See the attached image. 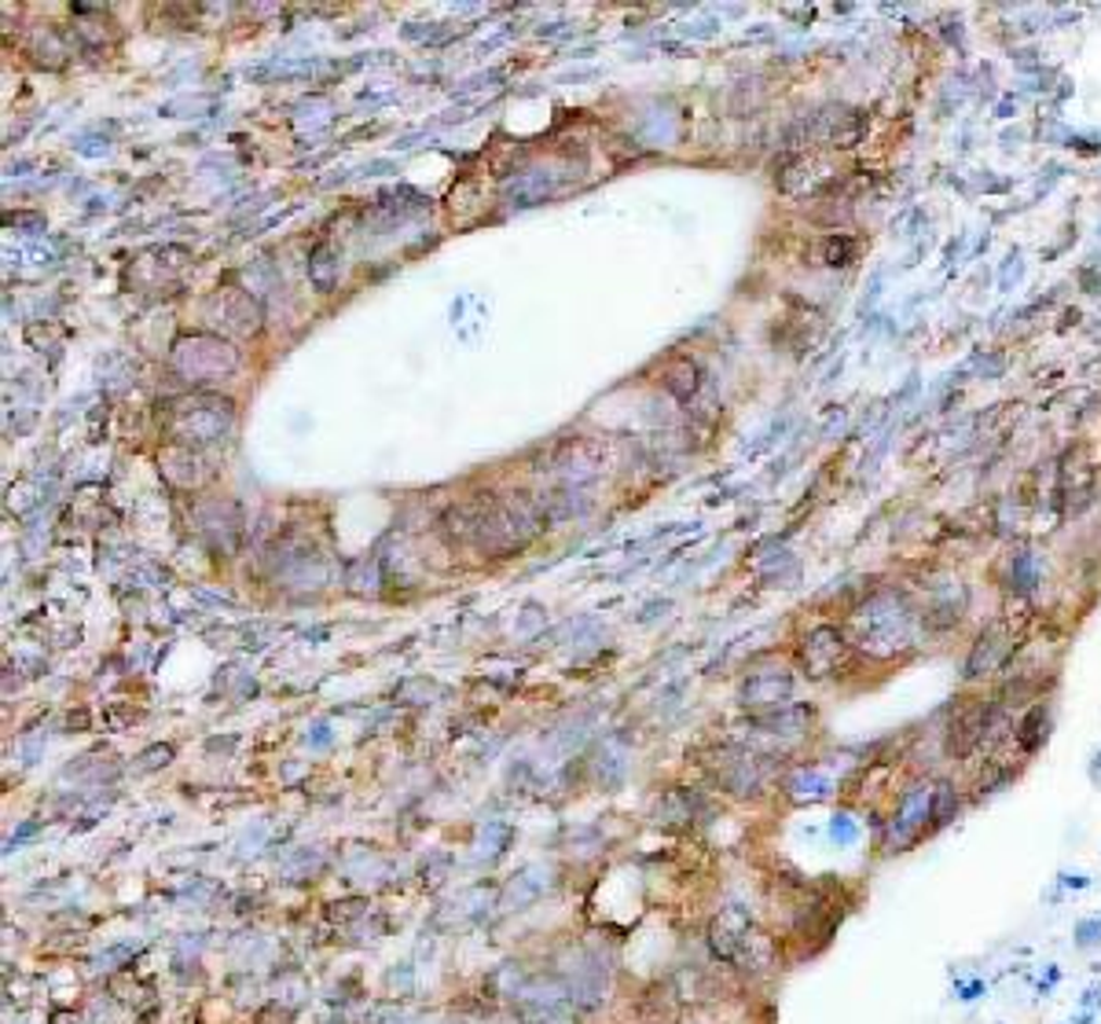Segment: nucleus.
<instances>
[{"label": "nucleus", "mask_w": 1101, "mask_h": 1024, "mask_svg": "<svg viewBox=\"0 0 1101 1024\" xmlns=\"http://www.w3.org/2000/svg\"><path fill=\"white\" fill-rule=\"evenodd\" d=\"M856 643L863 654L877 661L903 658L907 650L918 646V632H922V614L907 595L900 592H877L866 598L852 614Z\"/></svg>", "instance_id": "nucleus-1"}, {"label": "nucleus", "mask_w": 1101, "mask_h": 1024, "mask_svg": "<svg viewBox=\"0 0 1101 1024\" xmlns=\"http://www.w3.org/2000/svg\"><path fill=\"white\" fill-rule=\"evenodd\" d=\"M929 797H933L929 782H911V786L896 797V811H893V819H888V848H893V852L911 848L918 837L929 830Z\"/></svg>", "instance_id": "nucleus-3"}, {"label": "nucleus", "mask_w": 1101, "mask_h": 1024, "mask_svg": "<svg viewBox=\"0 0 1101 1024\" xmlns=\"http://www.w3.org/2000/svg\"><path fill=\"white\" fill-rule=\"evenodd\" d=\"M856 254H859V246H856V239H848V236H830V239H823V246H819V261L830 268L852 265Z\"/></svg>", "instance_id": "nucleus-13"}, {"label": "nucleus", "mask_w": 1101, "mask_h": 1024, "mask_svg": "<svg viewBox=\"0 0 1101 1024\" xmlns=\"http://www.w3.org/2000/svg\"><path fill=\"white\" fill-rule=\"evenodd\" d=\"M848 658V640L837 624H819L811 628L800 643V661L811 675H834Z\"/></svg>", "instance_id": "nucleus-6"}, {"label": "nucleus", "mask_w": 1101, "mask_h": 1024, "mask_svg": "<svg viewBox=\"0 0 1101 1024\" xmlns=\"http://www.w3.org/2000/svg\"><path fill=\"white\" fill-rule=\"evenodd\" d=\"M830 830H834V842H837V845H852V842H856V826L848 823V816H834V823H830Z\"/></svg>", "instance_id": "nucleus-17"}, {"label": "nucleus", "mask_w": 1101, "mask_h": 1024, "mask_svg": "<svg viewBox=\"0 0 1101 1024\" xmlns=\"http://www.w3.org/2000/svg\"><path fill=\"white\" fill-rule=\"evenodd\" d=\"M577 1002L569 999L562 988H550V984H526L518 991V1010H521V1024H577L573 1013Z\"/></svg>", "instance_id": "nucleus-4"}, {"label": "nucleus", "mask_w": 1101, "mask_h": 1024, "mask_svg": "<svg viewBox=\"0 0 1101 1024\" xmlns=\"http://www.w3.org/2000/svg\"><path fill=\"white\" fill-rule=\"evenodd\" d=\"M1010 581H1021V584H1017V592H1028V587L1036 584V569H1032V558H1028V555H1021L1017 562H1013Z\"/></svg>", "instance_id": "nucleus-15"}, {"label": "nucleus", "mask_w": 1101, "mask_h": 1024, "mask_svg": "<svg viewBox=\"0 0 1101 1024\" xmlns=\"http://www.w3.org/2000/svg\"><path fill=\"white\" fill-rule=\"evenodd\" d=\"M1047 734H1050V709L1042 701H1036L1025 717L1017 720V728H1013V742H1017V749L1025 753V757H1032V753L1042 749Z\"/></svg>", "instance_id": "nucleus-10"}, {"label": "nucleus", "mask_w": 1101, "mask_h": 1024, "mask_svg": "<svg viewBox=\"0 0 1101 1024\" xmlns=\"http://www.w3.org/2000/svg\"><path fill=\"white\" fill-rule=\"evenodd\" d=\"M547 877H550V874L544 871V867H529V871H521V874L515 877V882H510L507 896H504V903H499V907H504V911H526L529 903L544 896Z\"/></svg>", "instance_id": "nucleus-11"}, {"label": "nucleus", "mask_w": 1101, "mask_h": 1024, "mask_svg": "<svg viewBox=\"0 0 1101 1024\" xmlns=\"http://www.w3.org/2000/svg\"><path fill=\"white\" fill-rule=\"evenodd\" d=\"M959 811H962V794H959V786H954V782H948V779L933 782V797H929V830L951 826L954 819H959Z\"/></svg>", "instance_id": "nucleus-12"}, {"label": "nucleus", "mask_w": 1101, "mask_h": 1024, "mask_svg": "<svg viewBox=\"0 0 1101 1024\" xmlns=\"http://www.w3.org/2000/svg\"><path fill=\"white\" fill-rule=\"evenodd\" d=\"M789 694H794V680H789V672H782V669L779 672H757V675H749L746 687H742V705H746L749 712L771 717V712L786 709Z\"/></svg>", "instance_id": "nucleus-7"}, {"label": "nucleus", "mask_w": 1101, "mask_h": 1024, "mask_svg": "<svg viewBox=\"0 0 1101 1024\" xmlns=\"http://www.w3.org/2000/svg\"><path fill=\"white\" fill-rule=\"evenodd\" d=\"M965 606H970V592H965L962 581L925 584V603L918 606V614H922V628H933V632L954 628L965 617Z\"/></svg>", "instance_id": "nucleus-5"}, {"label": "nucleus", "mask_w": 1101, "mask_h": 1024, "mask_svg": "<svg viewBox=\"0 0 1101 1024\" xmlns=\"http://www.w3.org/2000/svg\"><path fill=\"white\" fill-rule=\"evenodd\" d=\"M1013 654H1017V635H1013V628L1007 621H991L977 640H973L970 654H965L962 675L970 683L988 680V675L1007 669V665L1013 661Z\"/></svg>", "instance_id": "nucleus-2"}, {"label": "nucleus", "mask_w": 1101, "mask_h": 1024, "mask_svg": "<svg viewBox=\"0 0 1101 1024\" xmlns=\"http://www.w3.org/2000/svg\"><path fill=\"white\" fill-rule=\"evenodd\" d=\"M1061 496H1065V507L1072 515H1079L1094 496V467L1079 448L1068 452L1065 463H1061Z\"/></svg>", "instance_id": "nucleus-8"}, {"label": "nucleus", "mask_w": 1101, "mask_h": 1024, "mask_svg": "<svg viewBox=\"0 0 1101 1024\" xmlns=\"http://www.w3.org/2000/svg\"><path fill=\"white\" fill-rule=\"evenodd\" d=\"M1076 944L1079 948H1094V944H1101V918H1087V922L1076 925Z\"/></svg>", "instance_id": "nucleus-16"}, {"label": "nucleus", "mask_w": 1101, "mask_h": 1024, "mask_svg": "<svg viewBox=\"0 0 1101 1024\" xmlns=\"http://www.w3.org/2000/svg\"><path fill=\"white\" fill-rule=\"evenodd\" d=\"M1007 782H1010V771H1007V768H995L991 760H988V775H980V779H977V797L995 794V789L1007 786Z\"/></svg>", "instance_id": "nucleus-14"}, {"label": "nucleus", "mask_w": 1101, "mask_h": 1024, "mask_svg": "<svg viewBox=\"0 0 1101 1024\" xmlns=\"http://www.w3.org/2000/svg\"><path fill=\"white\" fill-rule=\"evenodd\" d=\"M866 132V114L863 111H848L834 108L815 118V137L830 143V148H856Z\"/></svg>", "instance_id": "nucleus-9"}]
</instances>
